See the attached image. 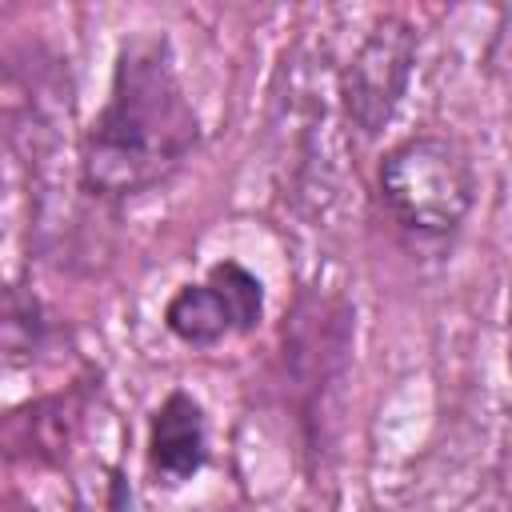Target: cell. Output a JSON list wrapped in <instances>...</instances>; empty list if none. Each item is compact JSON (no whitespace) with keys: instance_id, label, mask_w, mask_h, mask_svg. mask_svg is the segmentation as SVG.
<instances>
[{"instance_id":"6da1fadb","label":"cell","mask_w":512,"mask_h":512,"mask_svg":"<svg viewBox=\"0 0 512 512\" xmlns=\"http://www.w3.org/2000/svg\"><path fill=\"white\" fill-rule=\"evenodd\" d=\"M200 148V112L164 32L120 40L108 92L80 136L76 176L92 200L128 204L164 188Z\"/></svg>"},{"instance_id":"7a4b0ae2","label":"cell","mask_w":512,"mask_h":512,"mask_svg":"<svg viewBox=\"0 0 512 512\" xmlns=\"http://www.w3.org/2000/svg\"><path fill=\"white\" fill-rule=\"evenodd\" d=\"M476 164L444 132H412L376 160V200L416 240H452L476 208Z\"/></svg>"},{"instance_id":"3957f363","label":"cell","mask_w":512,"mask_h":512,"mask_svg":"<svg viewBox=\"0 0 512 512\" xmlns=\"http://www.w3.org/2000/svg\"><path fill=\"white\" fill-rule=\"evenodd\" d=\"M264 304V280L244 260L220 256L204 268L200 280L180 284L164 300L160 324L184 348H216L224 340L256 332V324L264 320Z\"/></svg>"},{"instance_id":"277c9868","label":"cell","mask_w":512,"mask_h":512,"mask_svg":"<svg viewBox=\"0 0 512 512\" xmlns=\"http://www.w3.org/2000/svg\"><path fill=\"white\" fill-rule=\"evenodd\" d=\"M416 68V28L400 12L376 16L364 40L352 48L340 76L344 116L360 136H376L400 108Z\"/></svg>"},{"instance_id":"5b68a950","label":"cell","mask_w":512,"mask_h":512,"mask_svg":"<svg viewBox=\"0 0 512 512\" xmlns=\"http://www.w3.org/2000/svg\"><path fill=\"white\" fill-rule=\"evenodd\" d=\"M212 456V432L208 412L188 388L164 392V400L152 408L144 428V464L156 484L184 488L192 484Z\"/></svg>"}]
</instances>
